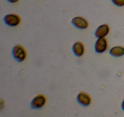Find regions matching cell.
Here are the masks:
<instances>
[{
  "label": "cell",
  "mask_w": 124,
  "mask_h": 117,
  "mask_svg": "<svg viewBox=\"0 0 124 117\" xmlns=\"http://www.w3.org/2000/svg\"><path fill=\"white\" fill-rule=\"evenodd\" d=\"M4 101L3 99H0V111L2 110V108H4Z\"/></svg>",
  "instance_id": "cell-11"
},
{
  "label": "cell",
  "mask_w": 124,
  "mask_h": 117,
  "mask_svg": "<svg viewBox=\"0 0 124 117\" xmlns=\"http://www.w3.org/2000/svg\"><path fill=\"white\" fill-rule=\"evenodd\" d=\"M107 48V41L105 37L99 38L96 40L94 45V49L96 52L101 54L105 52Z\"/></svg>",
  "instance_id": "cell-3"
},
{
  "label": "cell",
  "mask_w": 124,
  "mask_h": 117,
  "mask_svg": "<svg viewBox=\"0 0 124 117\" xmlns=\"http://www.w3.org/2000/svg\"><path fill=\"white\" fill-rule=\"evenodd\" d=\"M110 54L115 57H122L124 55V48L122 46H115L110 51Z\"/></svg>",
  "instance_id": "cell-9"
},
{
  "label": "cell",
  "mask_w": 124,
  "mask_h": 117,
  "mask_svg": "<svg viewBox=\"0 0 124 117\" xmlns=\"http://www.w3.org/2000/svg\"><path fill=\"white\" fill-rule=\"evenodd\" d=\"M46 102V98L44 95H39L34 98L31 102V107L34 109H38L45 105Z\"/></svg>",
  "instance_id": "cell-4"
},
{
  "label": "cell",
  "mask_w": 124,
  "mask_h": 117,
  "mask_svg": "<svg viewBox=\"0 0 124 117\" xmlns=\"http://www.w3.org/2000/svg\"><path fill=\"white\" fill-rule=\"evenodd\" d=\"M71 23L74 26L79 29H85L88 26V23L87 20L81 17H76L73 18Z\"/></svg>",
  "instance_id": "cell-5"
},
{
  "label": "cell",
  "mask_w": 124,
  "mask_h": 117,
  "mask_svg": "<svg viewBox=\"0 0 124 117\" xmlns=\"http://www.w3.org/2000/svg\"><path fill=\"white\" fill-rule=\"evenodd\" d=\"M110 31V28L107 24H102L96 30L94 35L96 38H103L106 37Z\"/></svg>",
  "instance_id": "cell-7"
},
{
  "label": "cell",
  "mask_w": 124,
  "mask_h": 117,
  "mask_svg": "<svg viewBox=\"0 0 124 117\" xmlns=\"http://www.w3.org/2000/svg\"><path fill=\"white\" fill-rule=\"evenodd\" d=\"M78 102L81 106H84V107H87L89 106L92 102L91 98L88 94L85 93L84 92H81L78 95L77 98H76Z\"/></svg>",
  "instance_id": "cell-6"
},
{
  "label": "cell",
  "mask_w": 124,
  "mask_h": 117,
  "mask_svg": "<svg viewBox=\"0 0 124 117\" xmlns=\"http://www.w3.org/2000/svg\"><path fill=\"white\" fill-rule=\"evenodd\" d=\"M122 108L123 110H124V100L123 101V102H122Z\"/></svg>",
  "instance_id": "cell-13"
},
{
  "label": "cell",
  "mask_w": 124,
  "mask_h": 117,
  "mask_svg": "<svg viewBox=\"0 0 124 117\" xmlns=\"http://www.w3.org/2000/svg\"><path fill=\"white\" fill-rule=\"evenodd\" d=\"M3 21L6 25L11 27H15L19 24L21 18L16 14H7L4 17Z\"/></svg>",
  "instance_id": "cell-2"
},
{
  "label": "cell",
  "mask_w": 124,
  "mask_h": 117,
  "mask_svg": "<svg viewBox=\"0 0 124 117\" xmlns=\"http://www.w3.org/2000/svg\"><path fill=\"white\" fill-rule=\"evenodd\" d=\"M113 3L117 6L122 7L124 6V0H111Z\"/></svg>",
  "instance_id": "cell-10"
},
{
  "label": "cell",
  "mask_w": 124,
  "mask_h": 117,
  "mask_svg": "<svg viewBox=\"0 0 124 117\" xmlns=\"http://www.w3.org/2000/svg\"><path fill=\"white\" fill-rule=\"evenodd\" d=\"M8 2H10V3H15V2H18L19 0H7Z\"/></svg>",
  "instance_id": "cell-12"
},
{
  "label": "cell",
  "mask_w": 124,
  "mask_h": 117,
  "mask_svg": "<svg viewBox=\"0 0 124 117\" xmlns=\"http://www.w3.org/2000/svg\"><path fill=\"white\" fill-rule=\"evenodd\" d=\"M72 51L73 52L74 54L77 57H81L84 53V46L83 43L80 41L76 42L72 47Z\"/></svg>",
  "instance_id": "cell-8"
},
{
  "label": "cell",
  "mask_w": 124,
  "mask_h": 117,
  "mask_svg": "<svg viewBox=\"0 0 124 117\" xmlns=\"http://www.w3.org/2000/svg\"><path fill=\"white\" fill-rule=\"evenodd\" d=\"M12 54L13 58L18 62H21L25 59L27 53L24 47L19 45L14 46L12 48Z\"/></svg>",
  "instance_id": "cell-1"
}]
</instances>
